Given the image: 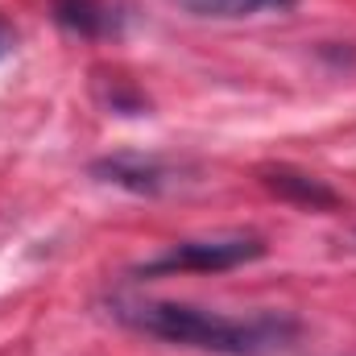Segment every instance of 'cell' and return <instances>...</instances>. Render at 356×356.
<instances>
[{"instance_id":"cell-1","label":"cell","mask_w":356,"mask_h":356,"mask_svg":"<svg viewBox=\"0 0 356 356\" xmlns=\"http://www.w3.org/2000/svg\"><path fill=\"white\" fill-rule=\"evenodd\" d=\"M112 315L120 323H129L133 332H145L154 340L220 356H269L290 348L298 336V323L290 315L228 319L216 311H199L186 302H162V298H116Z\"/></svg>"},{"instance_id":"cell-2","label":"cell","mask_w":356,"mask_h":356,"mask_svg":"<svg viewBox=\"0 0 356 356\" xmlns=\"http://www.w3.org/2000/svg\"><path fill=\"white\" fill-rule=\"evenodd\" d=\"M266 253V241L261 236H245V232H232V236H203V241H182L170 253L145 261L141 273H175V269H195V273H220V269H236L245 261H257Z\"/></svg>"},{"instance_id":"cell-3","label":"cell","mask_w":356,"mask_h":356,"mask_svg":"<svg viewBox=\"0 0 356 356\" xmlns=\"http://www.w3.org/2000/svg\"><path fill=\"white\" fill-rule=\"evenodd\" d=\"M182 175H186V166L166 162V158H141V154H112V158L91 162V178L133 191V195H166L182 182Z\"/></svg>"},{"instance_id":"cell-4","label":"cell","mask_w":356,"mask_h":356,"mask_svg":"<svg viewBox=\"0 0 356 356\" xmlns=\"http://www.w3.org/2000/svg\"><path fill=\"white\" fill-rule=\"evenodd\" d=\"M261 186L273 191L277 199L298 203V207H311V211H332V207H340V195H336L323 178L290 170V166H266V170H261Z\"/></svg>"},{"instance_id":"cell-5","label":"cell","mask_w":356,"mask_h":356,"mask_svg":"<svg viewBox=\"0 0 356 356\" xmlns=\"http://www.w3.org/2000/svg\"><path fill=\"white\" fill-rule=\"evenodd\" d=\"M50 13L63 29L79 38H116L124 17L112 0H50Z\"/></svg>"},{"instance_id":"cell-6","label":"cell","mask_w":356,"mask_h":356,"mask_svg":"<svg viewBox=\"0 0 356 356\" xmlns=\"http://www.w3.org/2000/svg\"><path fill=\"white\" fill-rule=\"evenodd\" d=\"M178 4L191 8L195 17L236 21V17H261V13H290L298 0H178Z\"/></svg>"},{"instance_id":"cell-7","label":"cell","mask_w":356,"mask_h":356,"mask_svg":"<svg viewBox=\"0 0 356 356\" xmlns=\"http://www.w3.org/2000/svg\"><path fill=\"white\" fill-rule=\"evenodd\" d=\"M104 104H108L112 112H124V116H137V112H145V108H149V104L129 88L124 79H112V91L104 95Z\"/></svg>"},{"instance_id":"cell-8","label":"cell","mask_w":356,"mask_h":356,"mask_svg":"<svg viewBox=\"0 0 356 356\" xmlns=\"http://www.w3.org/2000/svg\"><path fill=\"white\" fill-rule=\"evenodd\" d=\"M13 46H17V33H13V25H8V21L0 17V63H4L8 54H13Z\"/></svg>"}]
</instances>
